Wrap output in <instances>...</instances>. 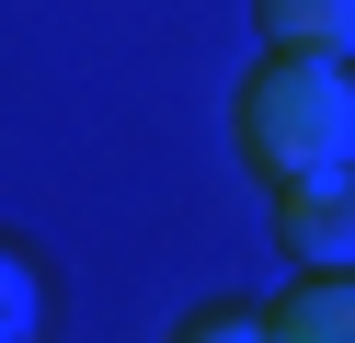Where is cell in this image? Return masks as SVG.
Returning <instances> with one entry per match:
<instances>
[{"label":"cell","instance_id":"cell-1","mask_svg":"<svg viewBox=\"0 0 355 343\" xmlns=\"http://www.w3.org/2000/svg\"><path fill=\"white\" fill-rule=\"evenodd\" d=\"M230 137H241V172L263 195L298 172H344L355 160V58H309V46L252 58V80L230 103Z\"/></svg>","mask_w":355,"mask_h":343},{"label":"cell","instance_id":"cell-3","mask_svg":"<svg viewBox=\"0 0 355 343\" xmlns=\"http://www.w3.org/2000/svg\"><path fill=\"white\" fill-rule=\"evenodd\" d=\"M263 343H355V274H309L263 297Z\"/></svg>","mask_w":355,"mask_h":343},{"label":"cell","instance_id":"cell-4","mask_svg":"<svg viewBox=\"0 0 355 343\" xmlns=\"http://www.w3.org/2000/svg\"><path fill=\"white\" fill-rule=\"evenodd\" d=\"M252 23L309 58H355V0H252Z\"/></svg>","mask_w":355,"mask_h":343},{"label":"cell","instance_id":"cell-5","mask_svg":"<svg viewBox=\"0 0 355 343\" xmlns=\"http://www.w3.org/2000/svg\"><path fill=\"white\" fill-rule=\"evenodd\" d=\"M46 332V286H35V263L12 240H0V343H35Z\"/></svg>","mask_w":355,"mask_h":343},{"label":"cell","instance_id":"cell-2","mask_svg":"<svg viewBox=\"0 0 355 343\" xmlns=\"http://www.w3.org/2000/svg\"><path fill=\"white\" fill-rule=\"evenodd\" d=\"M275 240L298 252L309 274H355V160H344V172L275 183Z\"/></svg>","mask_w":355,"mask_h":343}]
</instances>
